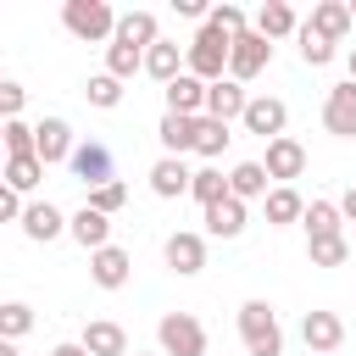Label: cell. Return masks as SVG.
Masks as SVG:
<instances>
[{
  "mask_svg": "<svg viewBox=\"0 0 356 356\" xmlns=\"http://www.w3.org/2000/svg\"><path fill=\"white\" fill-rule=\"evenodd\" d=\"M239 339H245V356H284V328H278L273 300L250 295L239 306Z\"/></svg>",
  "mask_w": 356,
  "mask_h": 356,
  "instance_id": "1",
  "label": "cell"
},
{
  "mask_svg": "<svg viewBox=\"0 0 356 356\" xmlns=\"http://www.w3.org/2000/svg\"><path fill=\"white\" fill-rule=\"evenodd\" d=\"M61 28L83 44H111V28H117V11L106 0H61Z\"/></svg>",
  "mask_w": 356,
  "mask_h": 356,
  "instance_id": "2",
  "label": "cell"
},
{
  "mask_svg": "<svg viewBox=\"0 0 356 356\" xmlns=\"http://www.w3.org/2000/svg\"><path fill=\"white\" fill-rule=\"evenodd\" d=\"M184 72H189V78H200V83L228 78V39H222V33H211V28L200 22V28H195V39L184 44Z\"/></svg>",
  "mask_w": 356,
  "mask_h": 356,
  "instance_id": "3",
  "label": "cell"
},
{
  "mask_svg": "<svg viewBox=\"0 0 356 356\" xmlns=\"http://www.w3.org/2000/svg\"><path fill=\"white\" fill-rule=\"evenodd\" d=\"M156 345H161V356H206V323L195 312H161Z\"/></svg>",
  "mask_w": 356,
  "mask_h": 356,
  "instance_id": "4",
  "label": "cell"
},
{
  "mask_svg": "<svg viewBox=\"0 0 356 356\" xmlns=\"http://www.w3.org/2000/svg\"><path fill=\"white\" fill-rule=\"evenodd\" d=\"M273 67V44L256 33V28H245L234 44H228V78L234 83H250V78H261Z\"/></svg>",
  "mask_w": 356,
  "mask_h": 356,
  "instance_id": "5",
  "label": "cell"
},
{
  "mask_svg": "<svg viewBox=\"0 0 356 356\" xmlns=\"http://www.w3.org/2000/svg\"><path fill=\"white\" fill-rule=\"evenodd\" d=\"M239 128L256 134V139H278V134L289 128V106H284L278 95H250L245 111H239Z\"/></svg>",
  "mask_w": 356,
  "mask_h": 356,
  "instance_id": "6",
  "label": "cell"
},
{
  "mask_svg": "<svg viewBox=\"0 0 356 356\" xmlns=\"http://www.w3.org/2000/svg\"><path fill=\"white\" fill-rule=\"evenodd\" d=\"M161 261H167V273H178V278H195V273L206 267V234H195V228H178V234H167V239H161Z\"/></svg>",
  "mask_w": 356,
  "mask_h": 356,
  "instance_id": "7",
  "label": "cell"
},
{
  "mask_svg": "<svg viewBox=\"0 0 356 356\" xmlns=\"http://www.w3.org/2000/svg\"><path fill=\"white\" fill-rule=\"evenodd\" d=\"M261 172H267V184H295V178L306 172V145H300V139H289V134H278V139H267V156H261Z\"/></svg>",
  "mask_w": 356,
  "mask_h": 356,
  "instance_id": "8",
  "label": "cell"
},
{
  "mask_svg": "<svg viewBox=\"0 0 356 356\" xmlns=\"http://www.w3.org/2000/svg\"><path fill=\"white\" fill-rule=\"evenodd\" d=\"M72 122L67 117H44V122H33V156L44 161V167H67V156H72Z\"/></svg>",
  "mask_w": 356,
  "mask_h": 356,
  "instance_id": "9",
  "label": "cell"
},
{
  "mask_svg": "<svg viewBox=\"0 0 356 356\" xmlns=\"http://www.w3.org/2000/svg\"><path fill=\"white\" fill-rule=\"evenodd\" d=\"M67 172H72L83 189H100V184H111V150H106L100 139H83V145H72Z\"/></svg>",
  "mask_w": 356,
  "mask_h": 356,
  "instance_id": "10",
  "label": "cell"
},
{
  "mask_svg": "<svg viewBox=\"0 0 356 356\" xmlns=\"http://www.w3.org/2000/svg\"><path fill=\"white\" fill-rule=\"evenodd\" d=\"M22 234L33 239V245H50V239H61L67 234V211L56 206V200H22Z\"/></svg>",
  "mask_w": 356,
  "mask_h": 356,
  "instance_id": "11",
  "label": "cell"
},
{
  "mask_svg": "<svg viewBox=\"0 0 356 356\" xmlns=\"http://www.w3.org/2000/svg\"><path fill=\"white\" fill-rule=\"evenodd\" d=\"M200 222H206V239H239L245 222H250V206L234 200V195H222V200L200 206Z\"/></svg>",
  "mask_w": 356,
  "mask_h": 356,
  "instance_id": "12",
  "label": "cell"
},
{
  "mask_svg": "<svg viewBox=\"0 0 356 356\" xmlns=\"http://www.w3.org/2000/svg\"><path fill=\"white\" fill-rule=\"evenodd\" d=\"M323 128H328L334 139H356V83H350V78L323 95Z\"/></svg>",
  "mask_w": 356,
  "mask_h": 356,
  "instance_id": "13",
  "label": "cell"
},
{
  "mask_svg": "<svg viewBox=\"0 0 356 356\" xmlns=\"http://www.w3.org/2000/svg\"><path fill=\"white\" fill-rule=\"evenodd\" d=\"M89 278H95V289H122L134 278V256L122 245H100V250H89Z\"/></svg>",
  "mask_w": 356,
  "mask_h": 356,
  "instance_id": "14",
  "label": "cell"
},
{
  "mask_svg": "<svg viewBox=\"0 0 356 356\" xmlns=\"http://www.w3.org/2000/svg\"><path fill=\"white\" fill-rule=\"evenodd\" d=\"M300 339H306L312 356H334V350L345 345V323H339V312H306V317H300Z\"/></svg>",
  "mask_w": 356,
  "mask_h": 356,
  "instance_id": "15",
  "label": "cell"
},
{
  "mask_svg": "<svg viewBox=\"0 0 356 356\" xmlns=\"http://www.w3.org/2000/svg\"><path fill=\"white\" fill-rule=\"evenodd\" d=\"M245 100H250V89L245 83H234V78H217V83H206V111L200 117H211V122H239V111H245Z\"/></svg>",
  "mask_w": 356,
  "mask_h": 356,
  "instance_id": "16",
  "label": "cell"
},
{
  "mask_svg": "<svg viewBox=\"0 0 356 356\" xmlns=\"http://www.w3.org/2000/svg\"><path fill=\"white\" fill-rule=\"evenodd\" d=\"M78 345H83L89 356H128V328L111 323V317H95V323H83Z\"/></svg>",
  "mask_w": 356,
  "mask_h": 356,
  "instance_id": "17",
  "label": "cell"
},
{
  "mask_svg": "<svg viewBox=\"0 0 356 356\" xmlns=\"http://www.w3.org/2000/svg\"><path fill=\"white\" fill-rule=\"evenodd\" d=\"M267 44H278V39H295V28H300V17H295V6L289 0H261V11H256V22H250Z\"/></svg>",
  "mask_w": 356,
  "mask_h": 356,
  "instance_id": "18",
  "label": "cell"
},
{
  "mask_svg": "<svg viewBox=\"0 0 356 356\" xmlns=\"http://www.w3.org/2000/svg\"><path fill=\"white\" fill-rule=\"evenodd\" d=\"M111 39H117V44H134V50H150V44L161 39V22H156V11H117Z\"/></svg>",
  "mask_w": 356,
  "mask_h": 356,
  "instance_id": "19",
  "label": "cell"
},
{
  "mask_svg": "<svg viewBox=\"0 0 356 356\" xmlns=\"http://www.w3.org/2000/svg\"><path fill=\"white\" fill-rule=\"evenodd\" d=\"M150 195H161V200H184V195H189V161H178V156H156V161H150Z\"/></svg>",
  "mask_w": 356,
  "mask_h": 356,
  "instance_id": "20",
  "label": "cell"
},
{
  "mask_svg": "<svg viewBox=\"0 0 356 356\" xmlns=\"http://www.w3.org/2000/svg\"><path fill=\"white\" fill-rule=\"evenodd\" d=\"M161 100H167L172 117H200V111H206V83L189 78V72H178V78L161 89Z\"/></svg>",
  "mask_w": 356,
  "mask_h": 356,
  "instance_id": "21",
  "label": "cell"
},
{
  "mask_svg": "<svg viewBox=\"0 0 356 356\" xmlns=\"http://www.w3.org/2000/svg\"><path fill=\"white\" fill-rule=\"evenodd\" d=\"M306 28H312L317 39H328V44H339V39L350 33V11H345V0H317L312 17H306Z\"/></svg>",
  "mask_w": 356,
  "mask_h": 356,
  "instance_id": "22",
  "label": "cell"
},
{
  "mask_svg": "<svg viewBox=\"0 0 356 356\" xmlns=\"http://www.w3.org/2000/svg\"><path fill=\"white\" fill-rule=\"evenodd\" d=\"M139 72H150V78L167 89V83L184 72V44H178V39H156V44L145 50V67H139Z\"/></svg>",
  "mask_w": 356,
  "mask_h": 356,
  "instance_id": "23",
  "label": "cell"
},
{
  "mask_svg": "<svg viewBox=\"0 0 356 356\" xmlns=\"http://www.w3.org/2000/svg\"><path fill=\"white\" fill-rule=\"evenodd\" d=\"M261 211H267V222H273V228H289V222H300L306 200H300V189H295V184H273V189L261 195Z\"/></svg>",
  "mask_w": 356,
  "mask_h": 356,
  "instance_id": "24",
  "label": "cell"
},
{
  "mask_svg": "<svg viewBox=\"0 0 356 356\" xmlns=\"http://www.w3.org/2000/svg\"><path fill=\"white\" fill-rule=\"evenodd\" d=\"M156 139H161V156H189L195 150V117H172V111H161V122H156Z\"/></svg>",
  "mask_w": 356,
  "mask_h": 356,
  "instance_id": "25",
  "label": "cell"
},
{
  "mask_svg": "<svg viewBox=\"0 0 356 356\" xmlns=\"http://www.w3.org/2000/svg\"><path fill=\"white\" fill-rule=\"evenodd\" d=\"M234 145V128L228 122H211V117H195V150L189 156H200L206 167H217V156Z\"/></svg>",
  "mask_w": 356,
  "mask_h": 356,
  "instance_id": "26",
  "label": "cell"
},
{
  "mask_svg": "<svg viewBox=\"0 0 356 356\" xmlns=\"http://www.w3.org/2000/svg\"><path fill=\"white\" fill-rule=\"evenodd\" d=\"M67 234H72L83 250H100V245H111V217H100V211H89V206H78V211L67 217Z\"/></svg>",
  "mask_w": 356,
  "mask_h": 356,
  "instance_id": "27",
  "label": "cell"
},
{
  "mask_svg": "<svg viewBox=\"0 0 356 356\" xmlns=\"http://www.w3.org/2000/svg\"><path fill=\"white\" fill-rule=\"evenodd\" d=\"M267 189H273V184H267L261 161H234V167H228V195H234V200L250 206V200H261Z\"/></svg>",
  "mask_w": 356,
  "mask_h": 356,
  "instance_id": "28",
  "label": "cell"
},
{
  "mask_svg": "<svg viewBox=\"0 0 356 356\" xmlns=\"http://www.w3.org/2000/svg\"><path fill=\"white\" fill-rule=\"evenodd\" d=\"M6 189H17V195H33L39 184H44V161L39 156H6V178H0Z\"/></svg>",
  "mask_w": 356,
  "mask_h": 356,
  "instance_id": "29",
  "label": "cell"
},
{
  "mask_svg": "<svg viewBox=\"0 0 356 356\" xmlns=\"http://www.w3.org/2000/svg\"><path fill=\"white\" fill-rule=\"evenodd\" d=\"M300 222H306V239H328V234H345V217H339V206H334V200H306Z\"/></svg>",
  "mask_w": 356,
  "mask_h": 356,
  "instance_id": "30",
  "label": "cell"
},
{
  "mask_svg": "<svg viewBox=\"0 0 356 356\" xmlns=\"http://www.w3.org/2000/svg\"><path fill=\"white\" fill-rule=\"evenodd\" d=\"M33 323H39V312L28 306V300H0V339H22V334H33Z\"/></svg>",
  "mask_w": 356,
  "mask_h": 356,
  "instance_id": "31",
  "label": "cell"
},
{
  "mask_svg": "<svg viewBox=\"0 0 356 356\" xmlns=\"http://www.w3.org/2000/svg\"><path fill=\"white\" fill-rule=\"evenodd\" d=\"M306 261H312V267H345V261H350V239H345V234L306 239Z\"/></svg>",
  "mask_w": 356,
  "mask_h": 356,
  "instance_id": "32",
  "label": "cell"
},
{
  "mask_svg": "<svg viewBox=\"0 0 356 356\" xmlns=\"http://www.w3.org/2000/svg\"><path fill=\"white\" fill-rule=\"evenodd\" d=\"M206 28H211V33H222V39L234 44V39H239V33L250 28V17H245V11L234 6V0H222V6H211V11H206Z\"/></svg>",
  "mask_w": 356,
  "mask_h": 356,
  "instance_id": "33",
  "label": "cell"
},
{
  "mask_svg": "<svg viewBox=\"0 0 356 356\" xmlns=\"http://www.w3.org/2000/svg\"><path fill=\"white\" fill-rule=\"evenodd\" d=\"M222 195H228V172H222V167H200V172H189V200L211 206V200H222Z\"/></svg>",
  "mask_w": 356,
  "mask_h": 356,
  "instance_id": "34",
  "label": "cell"
},
{
  "mask_svg": "<svg viewBox=\"0 0 356 356\" xmlns=\"http://www.w3.org/2000/svg\"><path fill=\"white\" fill-rule=\"evenodd\" d=\"M139 67H145V50H134V44H117V39L106 44V72H111L117 83H128Z\"/></svg>",
  "mask_w": 356,
  "mask_h": 356,
  "instance_id": "35",
  "label": "cell"
},
{
  "mask_svg": "<svg viewBox=\"0 0 356 356\" xmlns=\"http://www.w3.org/2000/svg\"><path fill=\"white\" fill-rule=\"evenodd\" d=\"M83 100H89L95 111H117V106H122V83H117L111 72H95V78L83 83Z\"/></svg>",
  "mask_w": 356,
  "mask_h": 356,
  "instance_id": "36",
  "label": "cell"
},
{
  "mask_svg": "<svg viewBox=\"0 0 356 356\" xmlns=\"http://www.w3.org/2000/svg\"><path fill=\"white\" fill-rule=\"evenodd\" d=\"M89 211H100V217H117L122 206H128V184L122 178H111V184H100V189H89V200H83Z\"/></svg>",
  "mask_w": 356,
  "mask_h": 356,
  "instance_id": "37",
  "label": "cell"
},
{
  "mask_svg": "<svg viewBox=\"0 0 356 356\" xmlns=\"http://www.w3.org/2000/svg\"><path fill=\"white\" fill-rule=\"evenodd\" d=\"M295 44H300V61H306V67H328V61H334V44H328V39H317L306 22L295 28Z\"/></svg>",
  "mask_w": 356,
  "mask_h": 356,
  "instance_id": "38",
  "label": "cell"
},
{
  "mask_svg": "<svg viewBox=\"0 0 356 356\" xmlns=\"http://www.w3.org/2000/svg\"><path fill=\"white\" fill-rule=\"evenodd\" d=\"M0 156H33V122L11 117L6 134H0Z\"/></svg>",
  "mask_w": 356,
  "mask_h": 356,
  "instance_id": "39",
  "label": "cell"
},
{
  "mask_svg": "<svg viewBox=\"0 0 356 356\" xmlns=\"http://www.w3.org/2000/svg\"><path fill=\"white\" fill-rule=\"evenodd\" d=\"M28 111V89L17 83V78H6L0 83V122H11V117H22Z\"/></svg>",
  "mask_w": 356,
  "mask_h": 356,
  "instance_id": "40",
  "label": "cell"
},
{
  "mask_svg": "<svg viewBox=\"0 0 356 356\" xmlns=\"http://www.w3.org/2000/svg\"><path fill=\"white\" fill-rule=\"evenodd\" d=\"M17 217H22V195L0 184V222H17Z\"/></svg>",
  "mask_w": 356,
  "mask_h": 356,
  "instance_id": "41",
  "label": "cell"
},
{
  "mask_svg": "<svg viewBox=\"0 0 356 356\" xmlns=\"http://www.w3.org/2000/svg\"><path fill=\"white\" fill-rule=\"evenodd\" d=\"M172 11H178V17H189V22H206V11H211V6H206V0H172Z\"/></svg>",
  "mask_w": 356,
  "mask_h": 356,
  "instance_id": "42",
  "label": "cell"
},
{
  "mask_svg": "<svg viewBox=\"0 0 356 356\" xmlns=\"http://www.w3.org/2000/svg\"><path fill=\"white\" fill-rule=\"evenodd\" d=\"M334 206H339V217H345V222H356V184H350V189H345Z\"/></svg>",
  "mask_w": 356,
  "mask_h": 356,
  "instance_id": "43",
  "label": "cell"
},
{
  "mask_svg": "<svg viewBox=\"0 0 356 356\" xmlns=\"http://www.w3.org/2000/svg\"><path fill=\"white\" fill-rule=\"evenodd\" d=\"M50 356H89V350H83V345H78V339H61V345H56V350H50Z\"/></svg>",
  "mask_w": 356,
  "mask_h": 356,
  "instance_id": "44",
  "label": "cell"
},
{
  "mask_svg": "<svg viewBox=\"0 0 356 356\" xmlns=\"http://www.w3.org/2000/svg\"><path fill=\"white\" fill-rule=\"evenodd\" d=\"M0 356H22V350H17V345H11V339H0Z\"/></svg>",
  "mask_w": 356,
  "mask_h": 356,
  "instance_id": "45",
  "label": "cell"
},
{
  "mask_svg": "<svg viewBox=\"0 0 356 356\" xmlns=\"http://www.w3.org/2000/svg\"><path fill=\"white\" fill-rule=\"evenodd\" d=\"M345 67H350V83H356V50H350V56H345Z\"/></svg>",
  "mask_w": 356,
  "mask_h": 356,
  "instance_id": "46",
  "label": "cell"
},
{
  "mask_svg": "<svg viewBox=\"0 0 356 356\" xmlns=\"http://www.w3.org/2000/svg\"><path fill=\"white\" fill-rule=\"evenodd\" d=\"M345 11H350V28H356V0H345Z\"/></svg>",
  "mask_w": 356,
  "mask_h": 356,
  "instance_id": "47",
  "label": "cell"
},
{
  "mask_svg": "<svg viewBox=\"0 0 356 356\" xmlns=\"http://www.w3.org/2000/svg\"><path fill=\"white\" fill-rule=\"evenodd\" d=\"M128 356H150V350H128ZM156 356H161V350H156Z\"/></svg>",
  "mask_w": 356,
  "mask_h": 356,
  "instance_id": "48",
  "label": "cell"
},
{
  "mask_svg": "<svg viewBox=\"0 0 356 356\" xmlns=\"http://www.w3.org/2000/svg\"><path fill=\"white\" fill-rule=\"evenodd\" d=\"M0 178H6V156H0Z\"/></svg>",
  "mask_w": 356,
  "mask_h": 356,
  "instance_id": "49",
  "label": "cell"
},
{
  "mask_svg": "<svg viewBox=\"0 0 356 356\" xmlns=\"http://www.w3.org/2000/svg\"><path fill=\"white\" fill-rule=\"evenodd\" d=\"M0 134H6V122H0Z\"/></svg>",
  "mask_w": 356,
  "mask_h": 356,
  "instance_id": "50",
  "label": "cell"
},
{
  "mask_svg": "<svg viewBox=\"0 0 356 356\" xmlns=\"http://www.w3.org/2000/svg\"><path fill=\"white\" fill-rule=\"evenodd\" d=\"M0 83H6V72H0Z\"/></svg>",
  "mask_w": 356,
  "mask_h": 356,
  "instance_id": "51",
  "label": "cell"
}]
</instances>
